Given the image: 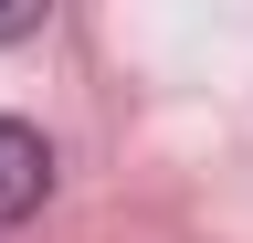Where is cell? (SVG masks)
<instances>
[{
	"instance_id": "obj_1",
	"label": "cell",
	"mask_w": 253,
	"mask_h": 243,
	"mask_svg": "<svg viewBox=\"0 0 253 243\" xmlns=\"http://www.w3.org/2000/svg\"><path fill=\"white\" fill-rule=\"evenodd\" d=\"M53 191V148L42 127H21V116H0V222H21V211H42Z\"/></svg>"
},
{
	"instance_id": "obj_2",
	"label": "cell",
	"mask_w": 253,
	"mask_h": 243,
	"mask_svg": "<svg viewBox=\"0 0 253 243\" xmlns=\"http://www.w3.org/2000/svg\"><path fill=\"white\" fill-rule=\"evenodd\" d=\"M32 21H42L32 0H0V43H11V32H32Z\"/></svg>"
}]
</instances>
